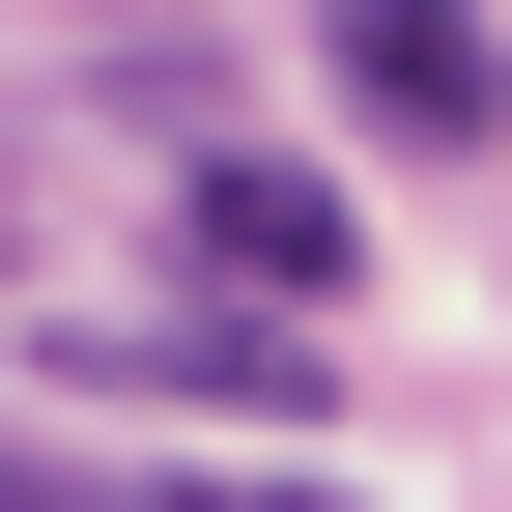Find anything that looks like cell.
<instances>
[{"instance_id": "cell-1", "label": "cell", "mask_w": 512, "mask_h": 512, "mask_svg": "<svg viewBox=\"0 0 512 512\" xmlns=\"http://www.w3.org/2000/svg\"><path fill=\"white\" fill-rule=\"evenodd\" d=\"M171 256H200L228 313H285V342H313V313L370 285V228H342V171H285V143H200V171H171Z\"/></svg>"}, {"instance_id": "cell-2", "label": "cell", "mask_w": 512, "mask_h": 512, "mask_svg": "<svg viewBox=\"0 0 512 512\" xmlns=\"http://www.w3.org/2000/svg\"><path fill=\"white\" fill-rule=\"evenodd\" d=\"M342 114H370V143H484V114H512V57L456 29V0H370V29H342Z\"/></svg>"}, {"instance_id": "cell-3", "label": "cell", "mask_w": 512, "mask_h": 512, "mask_svg": "<svg viewBox=\"0 0 512 512\" xmlns=\"http://www.w3.org/2000/svg\"><path fill=\"white\" fill-rule=\"evenodd\" d=\"M0 512H370V484H313V456H256V484H200V456H0Z\"/></svg>"}]
</instances>
